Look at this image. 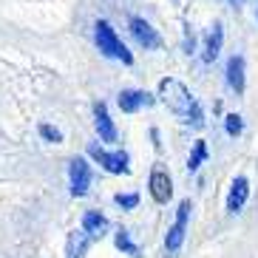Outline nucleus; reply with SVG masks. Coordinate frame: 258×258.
<instances>
[{
  "mask_svg": "<svg viewBox=\"0 0 258 258\" xmlns=\"http://www.w3.org/2000/svg\"><path fill=\"white\" fill-rule=\"evenodd\" d=\"M159 99L167 105V111H173L176 116H182L190 128H205V111L199 105V99L184 88L179 80H162L159 83Z\"/></svg>",
  "mask_w": 258,
  "mask_h": 258,
  "instance_id": "f257e3e1",
  "label": "nucleus"
},
{
  "mask_svg": "<svg viewBox=\"0 0 258 258\" xmlns=\"http://www.w3.org/2000/svg\"><path fill=\"white\" fill-rule=\"evenodd\" d=\"M94 40H97L99 51L105 54V57H114V60H122L125 66L134 62V54L128 51V46L119 40V34L114 31V26L108 23V20H99L94 26Z\"/></svg>",
  "mask_w": 258,
  "mask_h": 258,
  "instance_id": "f03ea898",
  "label": "nucleus"
},
{
  "mask_svg": "<svg viewBox=\"0 0 258 258\" xmlns=\"http://www.w3.org/2000/svg\"><path fill=\"white\" fill-rule=\"evenodd\" d=\"M187 219H190V199H184V202H179L176 221H173V227L167 230V238H165V250H167V255H170V258L182 250L184 235H187Z\"/></svg>",
  "mask_w": 258,
  "mask_h": 258,
  "instance_id": "7ed1b4c3",
  "label": "nucleus"
},
{
  "mask_svg": "<svg viewBox=\"0 0 258 258\" xmlns=\"http://www.w3.org/2000/svg\"><path fill=\"white\" fill-rule=\"evenodd\" d=\"M88 156H91L97 165H102L108 170V173H131V165H128V156L122 151H116V153H111V151H105L102 145H88Z\"/></svg>",
  "mask_w": 258,
  "mask_h": 258,
  "instance_id": "20e7f679",
  "label": "nucleus"
},
{
  "mask_svg": "<svg viewBox=\"0 0 258 258\" xmlns=\"http://www.w3.org/2000/svg\"><path fill=\"white\" fill-rule=\"evenodd\" d=\"M69 179H71V193L74 196H85L91 187V165L83 156H74L69 165Z\"/></svg>",
  "mask_w": 258,
  "mask_h": 258,
  "instance_id": "39448f33",
  "label": "nucleus"
},
{
  "mask_svg": "<svg viewBox=\"0 0 258 258\" xmlns=\"http://www.w3.org/2000/svg\"><path fill=\"white\" fill-rule=\"evenodd\" d=\"M148 190H151V199L156 202V205H167V202L173 199V182H170L167 170L153 167V170H151V182H148Z\"/></svg>",
  "mask_w": 258,
  "mask_h": 258,
  "instance_id": "423d86ee",
  "label": "nucleus"
},
{
  "mask_svg": "<svg viewBox=\"0 0 258 258\" xmlns=\"http://www.w3.org/2000/svg\"><path fill=\"white\" fill-rule=\"evenodd\" d=\"M131 31H134V37H137L139 46L148 48V51L162 46V37L156 34V29H153L148 20H142V17H131Z\"/></svg>",
  "mask_w": 258,
  "mask_h": 258,
  "instance_id": "0eeeda50",
  "label": "nucleus"
},
{
  "mask_svg": "<svg viewBox=\"0 0 258 258\" xmlns=\"http://www.w3.org/2000/svg\"><path fill=\"white\" fill-rule=\"evenodd\" d=\"M94 125H97V134L102 142H116V125L108 114V105L105 102H97L94 105Z\"/></svg>",
  "mask_w": 258,
  "mask_h": 258,
  "instance_id": "6e6552de",
  "label": "nucleus"
},
{
  "mask_svg": "<svg viewBox=\"0 0 258 258\" xmlns=\"http://www.w3.org/2000/svg\"><path fill=\"white\" fill-rule=\"evenodd\" d=\"M247 196H250V182L247 176H235L233 184H230L227 193V213H238L244 205H247Z\"/></svg>",
  "mask_w": 258,
  "mask_h": 258,
  "instance_id": "1a4fd4ad",
  "label": "nucleus"
},
{
  "mask_svg": "<svg viewBox=\"0 0 258 258\" xmlns=\"http://www.w3.org/2000/svg\"><path fill=\"white\" fill-rule=\"evenodd\" d=\"M116 102H119V108L125 114H137L139 108L153 105V97L148 91H134V88H128V91H122L119 97H116Z\"/></svg>",
  "mask_w": 258,
  "mask_h": 258,
  "instance_id": "9d476101",
  "label": "nucleus"
},
{
  "mask_svg": "<svg viewBox=\"0 0 258 258\" xmlns=\"http://www.w3.org/2000/svg\"><path fill=\"white\" fill-rule=\"evenodd\" d=\"M94 235L88 233V230H74V233H69V244H66V255L69 258H83L85 252H88V247H91Z\"/></svg>",
  "mask_w": 258,
  "mask_h": 258,
  "instance_id": "9b49d317",
  "label": "nucleus"
},
{
  "mask_svg": "<svg viewBox=\"0 0 258 258\" xmlns=\"http://www.w3.org/2000/svg\"><path fill=\"white\" fill-rule=\"evenodd\" d=\"M227 83L235 94H244V57L233 54L227 60Z\"/></svg>",
  "mask_w": 258,
  "mask_h": 258,
  "instance_id": "f8f14e48",
  "label": "nucleus"
},
{
  "mask_svg": "<svg viewBox=\"0 0 258 258\" xmlns=\"http://www.w3.org/2000/svg\"><path fill=\"white\" fill-rule=\"evenodd\" d=\"M221 43H224V26L221 23H213L210 34H207V43H205V62H213L216 57L221 54Z\"/></svg>",
  "mask_w": 258,
  "mask_h": 258,
  "instance_id": "ddd939ff",
  "label": "nucleus"
},
{
  "mask_svg": "<svg viewBox=\"0 0 258 258\" xmlns=\"http://www.w3.org/2000/svg\"><path fill=\"white\" fill-rule=\"evenodd\" d=\"M83 227L88 230L94 238H97V235H102V233L108 230V219H105L99 210H88V213L83 216Z\"/></svg>",
  "mask_w": 258,
  "mask_h": 258,
  "instance_id": "4468645a",
  "label": "nucleus"
},
{
  "mask_svg": "<svg viewBox=\"0 0 258 258\" xmlns=\"http://www.w3.org/2000/svg\"><path fill=\"white\" fill-rule=\"evenodd\" d=\"M114 244H116V250H122L125 255H131V258H142V252H139V247L134 241H131V233L125 227H119L114 233Z\"/></svg>",
  "mask_w": 258,
  "mask_h": 258,
  "instance_id": "2eb2a0df",
  "label": "nucleus"
},
{
  "mask_svg": "<svg viewBox=\"0 0 258 258\" xmlns=\"http://www.w3.org/2000/svg\"><path fill=\"white\" fill-rule=\"evenodd\" d=\"M205 159H207V142H205V139H199V142L193 145V153H190V159H187V170H190V173H196Z\"/></svg>",
  "mask_w": 258,
  "mask_h": 258,
  "instance_id": "dca6fc26",
  "label": "nucleus"
},
{
  "mask_svg": "<svg viewBox=\"0 0 258 258\" xmlns=\"http://www.w3.org/2000/svg\"><path fill=\"white\" fill-rule=\"evenodd\" d=\"M224 131H227L230 137H238V134L244 131V119L238 114H227L224 116Z\"/></svg>",
  "mask_w": 258,
  "mask_h": 258,
  "instance_id": "f3484780",
  "label": "nucleus"
},
{
  "mask_svg": "<svg viewBox=\"0 0 258 258\" xmlns=\"http://www.w3.org/2000/svg\"><path fill=\"white\" fill-rule=\"evenodd\" d=\"M40 137L46 139V142L60 145V142H62V131H60V128H54V125H48V122H43V125H40Z\"/></svg>",
  "mask_w": 258,
  "mask_h": 258,
  "instance_id": "a211bd4d",
  "label": "nucleus"
},
{
  "mask_svg": "<svg viewBox=\"0 0 258 258\" xmlns=\"http://www.w3.org/2000/svg\"><path fill=\"white\" fill-rule=\"evenodd\" d=\"M114 202L122 207V210H137L139 196H137V193H116V196H114Z\"/></svg>",
  "mask_w": 258,
  "mask_h": 258,
  "instance_id": "6ab92c4d",
  "label": "nucleus"
},
{
  "mask_svg": "<svg viewBox=\"0 0 258 258\" xmlns=\"http://www.w3.org/2000/svg\"><path fill=\"white\" fill-rule=\"evenodd\" d=\"M193 46H196V37H193V34H187V37H184V51H193Z\"/></svg>",
  "mask_w": 258,
  "mask_h": 258,
  "instance_id": "aec40b11",
  "label": "nucleus"
},
{
  "mask_svg": "<svg viewBox=\"0 0 258 258\" xmlns=\"http://www.w3.org/2000/svg\"><path fill=\"white\" fill-rule=\"evenodd\" d=\"M238 3H241V0H230V6H238Z\"/></svg>",
  "mask_w": 258,
  "mask_h": 258,
  "instance_id": "412c9836",
  "label": "nucleus"
},
{
  "mask_svg": "<svg viewBox=\"0 0 258 258\" xmlns=\"http://www.w3.org/2000/svg\"><path fill=\"white\" fill-rule=\"evenodd\" d=\"M255 17H258V12H255Z\"/></svg>",
  "mask_w": 258,
  "mask_h": 258,
  "instance_id": "4be33fe9",
  "label": "nucleus"
}]
</instances>
